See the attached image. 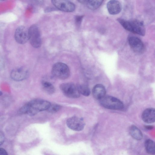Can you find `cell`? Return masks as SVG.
Returning <instances> with one entry per match:
<instances>
[{"mask_svg": "<svg viewBox=\"0 0 155 155\" xmlns=\"http://www.w3.org/2000/svg\"><path fill=\"white\" fill-rule=\"evenodd\" d=\"M51 104L49 101L45 100H34L21 107L18 110V113L20 114H27L34 116L39 112L47 110Z\"/></svg>", "mask_w": 155, "mask_h": 155, "instance_id": "cell-1", "label": "cell"}, {"mask_svg": "<svg viewBox=\"0 0 155 155\" xmlns=\"http://www.w3.org/2000/svg\"><path fill=\"white\" fill-rule=\"evenodd\" d=\"M117 20L126 30L140 35H145V28L142 21L137 19L127 20L119 18Z\"/></svg>", "mask_w": 155, "mask_h": 155, "instance_id": "cell-2", "label": "cell"}, {"mask_svg": "<svg viewBox=\"0 0 155 155\" xmlns=\"http://www.w3.org/2000/svg\"><path fill=\"white\" fill-rule=\"evenodd\" d=\"M51 73L55 77L62 80H65L69 76L70 71L68 66L62 62H57L53 66Z\"/></svg>", "mask_w": 155, "mask_h": 155, "instance_id": "cell-3", "label": "cell"}, {"mask_svg": "<svg viewBox=\"0 0 155 155\" xmlns=\"http://www.w3.org/2000/svg\"><path fill=\"white\" fill-rule=\"evenodd\" d=\"M100 103L105 108L114 110H120L124 107L123 103L114 97L105 95L100 100Z\"/></svg>", "mask_w": 155, "mask_h": 155, "instance_id": "cell-4", "label": "cell"}, {"mask_svg": "<svg viewBox=\"0 0 155 155\" xmlns=\"http://www.w3.org/2000/svg\"><path fill=\"white\" fill-rule=\"evenodd\" d=\"M28 30L29 40L31 45L36 48H39L41 45L40 32L36 25H32Z\"/></svg>", "mask_w": 155, "mask_h": 155, "instance_id": "cell-5", "label": "cell"}, {"mask_svg": "<svg viewBox=\"0 0 155 155\" xmlns=\"http://www.w3.org/2000/svg\"><path fill=\"white\" fill-rule=\"evenodd\" d=\"M60 87L64 95L68 97L76 98L80 96L77 86L73 83H64L60 85Z\"/></svg>", "mask_w": 155, "mask_h": 155, "instance_id": "cell-6", "label": "cell"}, {"mask_svg": "<svg viewBox=\"0 0 155 155\" xmlns=\"http://www.w3.org/2000/svg\"><path fill=\"white\" fill-rule=\"evenodd\" d=\"M14 38L15 41L19 44L25 43L29 40L28 30L24 26H18L15 30Z\"/></svg>", "mask_w": 155, "mask_h": 155, "instance_id": "cell-7", "label": "cell"}, {"mask_svg": "<svg viewBox=\"0 0 155 155\" xmlns=\"http://www.w3.org/2000/svg\"><path fill=\"white\" fill-rule=\"evenodd\" d=\"M66 124L70 129L76 131L82 130L85 125L83 119L76 116L69 118L67 120Z\"/></svg>", "mask_w": 155, "mask_h": 155, "instance_id": "cell-8", "label": "cell"}, {"mask_svg": "<svg viewBox=\"0 0 155 155\" xmlns=\"http://www.w3.org/2000/svg\"><path fill=\"white\" fill-rule=\"evenodd\" d=\"M52 3L58 9L66 12H71L75 9L74 4L71 2L64 0H53Z\"/></svg>", "mask_w": 155, "mask_h": 155, "instance_id": "cell-9", "label": "cell"}, {"mask_svg": "<svg viewBox=\"0 0 155 155\" xmlns=\"http://www.w3.org/2000/svg\"><path fill=\"white\" fill-rule=\"evenodd\" d=\"M28 75V70L24 67H20L15 68L11 72L10 76L14 81H19L26 79Z\"/></svg>", "mask_w": 155, "mask_h": 155, "instance_id": "cell-10", "label": "cell"}, {"mask_svg": "<svg viewBox=\"0 0 155 155\" xmlns=\"http://www.w3.org/2000/svg\"><path fill=\"white\" fill-rule=\"evenodd\" d=\"M129 45L135 52L138 53H143L144 50V45L142 41L138 38L131 36L128 39Z\"/></svg>", "mask_w": 155, "mask_h": 155, "instance_id": "cell-11", "label": "cell"}, {"mask_svg": "<svg viewBox=\"0 0 155 155\" xmlns=\"http://www.w3.org/2000/svg\"><path fill=\"white\" fill-rule=\"evenodd\" d=\"M142 120L148 124L154 123L155 121V110L153 108H149L143 112L142 116Z\"/></svg>", "mask_w": 155, "mask_h": 155, "instance_id": "cell-12", "label": "cell"}, {"mask_svg": "<svg viewBox=\"0 0 155 155\" xmlns=\"http://www.w3.org/2000/svg\"><path fill=\"white\" fill-rule=\"evenodd\" d=\"M107 10L110 14L115 15L119 13L121 10L120 2L117 0H110L107 5Z\"/></svg>", "mask_w": 155, "mask_h": 155, "instance_id": "cell-13", "label": "cell"}, {"mask_svg": "<svg viewBox=\"0 0 155 155\" xmlns=\"http://www.w3.org/2000/svg\"><path fill=\"white\" fill-rule=\"evenodd\" d=\"M106 91L104 87L100 84L95 85L92 90L94 97L97 100H100L105 96Z\"/></svg>", "mask_w": 155, "mask_h": 155, "instance_id": "cell-14", "label": "cell"}, {"mask_svg": "<svg viewBox=\"0 0 155 155\" xmlns=\"http://www.w3.org/2000/svg\"><path fill=\"white\" fill-rule=\"evenodd\" d=\"M129 132L130 135L134 139L140 140L143 138V134L140 129L134 125H132L129 128Z\"/></svg>", "mask_w": 155, "mask_h": 155, "instance_id": "cell-15", "label": "cell"}, {"mask_svg": "<svg viewBox=\"0 0 155 155\" xmlns=\"http://www.w3.org/2000/svg\"><path fill=\"white\" fill-rule=\"evenodd\" d=\"M145 147L147 153L150 154L155 153V144L154 142L150 139L146 140L145 142Z\"/></svg>", "mask_w": 155, "mask_h": 155, "instance_id": "cell-16", "label": "cell"}, {"mask_svg": "<svg viewBox=\"0 0 155 155\" xmlns=\"http://www.w3.org/2000/svg\"><path fill=\"white\" fill-rule=\"evenodd\" d=\"M103 2V0H85L84 4L87 5L89 9L94 10L99 8Z\"/></svg>", "mask_w": 155, "mask_h": 155, "instance_id": "cell-17", "label": "cell"}, {"mask_svg": "<svg viewBox=\"0 0 155 155\" xmlns=\"http://www.w3.org/2000/svg\"><path fill=\"white\" fill-rule=\"evenodd\" d=\"M42 87L44 90L49 94H52L55 91V89L53 84L50 82L44 81L42 83Z\"/></svg>", "mask_w": 155, "mask_h": 155, "instance_id": "cell-18", "label": "cell"}, {"mask_svg": "<svg viewBox=\"0 0 155 155\" xmlns=\"http://www.w3.org/2000/svg\"><path fill=\"white\" fill-rule=\"evenodd\" d=\"M77 87L80 94L86 96H88L90 94V90L87 85L81 84L78 85Z\"/></svg>", "mask_w": 155, "mask_h": 155, "instance_id": "cell-19", "label": "cell"}, {"mask_svg": "<svg viewBox=\"0 0 155 155\" xmlns=\"http://www.w3.org/2000/svg\"><path fill=\"white\" fill-rule=\"evenodd\" d=\"M61 108V106L58 104H51L47 110L51 113H55L59 110Z\"/></svg>", "mask_w": 155, "mask_h": 155, "instance_id": "cell-20", "label": "cell"}, {"mask_svg": "<svg viewBox=\"0 0 155 155\" xmlns=\"http://www.w3.org/2000/svg\"><path fill=\"white\" fill-rule=\"evenodd\" d=\"M5 140V136L3 133L0 131V146L4 142Z\"/></svg>", "mask_w": 155, "mask_h": 155, "instance_id": "cell-21", "label": "cell"}, {"mask_svg": "<svg viewBox=\"0 0 155 155\" xmlns=\"http://www.w3.org/2000/svg\"><path fill=\"white\" fill-rule=\"evenodd\" d=\"M0 155H8L7 152L4 149L0 148Z\"/></svg>", "mask_w": 155, "mask_h": 155, "instance_id": "cell-22", "label": "cell"}, {"mask_svg": "<svg viewBox=\"0 0 155 155\" xmlns=\"http://www.w3.org/2000/svg\"><path fill=\"white\" fill-rule=\"evenodd\" d=\"M82 17H83L82 16H78L76 17V20L77 23H79L80 22L82 19Z\"/></svg>", "mask_w": 155, "mask_h": 155, "instance_id": "cell-23", "label": "cell"}, {"mask_svg": "<svg viewBox=\"0 0 155 155\" xmlns=\"http://www.w3.org/2000/svg\"><path fill=\"white\" fill-rule=\"evenodd\" d=\"M147 129H150L153 128V127L151 126H147L146 127Z\"/></svg>", "mask_w": 155, "mask_h": 155, "instance_id": "cell-24", "label": "cell"}, {"mask_svg": "<svg viewBox=\"0 0 155 155\" xmlns=\"http://www.w3.org/2000/svg\"><path fill=\"white\" fill-rule=\"evenodd\" d=\"M2 94V92L0 91V96H1Z\"/></svg>", "mask_w": 155, "mask_h": 155, "instance_id": "cell-25", "label": "cell"}]
</instances>
